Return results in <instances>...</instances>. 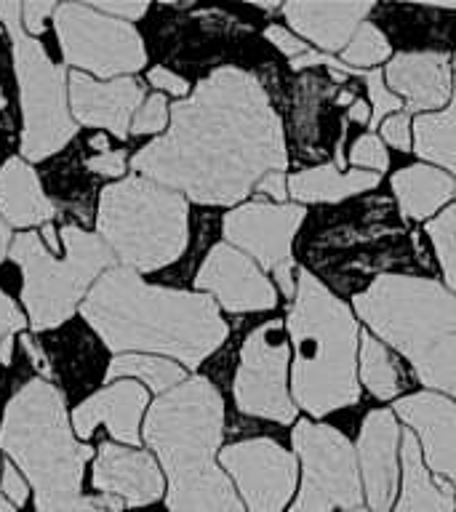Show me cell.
I'll list each match as a JSON object with an SVG mask.
<instances>
[{
    "mask_svg": "<svg viewBox=\"0 0 456 512\" xmlns=\"http://www.w3.org/2000/svg\"><path fill=\"white\" fill-rule=\"evenodd\" d=\"M379 174L374 171H347L342 174L334 163L304 168L288 179V195L299 203H339L344 198L374 190Z\"/></svg>",
    "mask_w": 456,
    "mask_h": 512,
    "instance_id": "obj_25",
    "label": "cell"
},
{
    "mask_svg": "<svg viewBox=\"0 0 456 512\" xmlns=\"http://www.w3.org/2000/svg\"><path fill=\"white\" fill-rule=\"evenodd\" d=\"M350 160L352 166L366 168V171H374V174L387 171V166H390V158H387V150H384L382 139L374 134H363L355 139V144H352L350 150Z\"/></svg>",
    "mask_w": 456,
    "mask_h": 512,
    "instance_id": "obj_33",
    "label": "cell"
},
{
    "mask_svg": "<svg viewBox=\"0 0 456 512\" xmlns=\"http://www.w3.org/2000/svg\"><path fill=\"white\" fill-rule=\"evenodd\" d=\"M88 147L99 152V155H104V152H110V139H107V134H96V136H91Z\"/></svg>",
    "mask_w": 456,
    "mask_h": 512,
    "instance_id": "obj_48",
    "label": "cell"
},
{
    "mask_svg": "<svg viewBox=\"0 0 456 512\" xmlns=\"http://www.w3.org/2000/svg\"><path fill=\"white\" fill-rule=\"evenodd\" d=\"M86 168L102 176H123L126 174V152L110 150L104 155H94V158L86 160Z\"/></svg>",
    "mask_w": 456,
    "mask_h": 512,
    "instance_id": "obj_37",
    "label": "cell"
},
{
    "mask_svg": "<svg viewBox=\"0 0 456 512\" xmlns=\"http://www.w3.org/2000/svg\"><path fill=\"white\" fill-rule=\"evenodd\" d=\"M267 40L270 43H275V48L278 51H283L286 56H291V59H299V56H304L310 48H307V43H302L299 38H294L291 32L286 30V27H278V24H272V27H267Z\"/></svg>",
    "mask_w": 456,
    "mask_h": 512,
    "instance_id": "obj_38",
    "label": "cell"
},
{
    "mask_svg": "<svg viewBox=\"0 0 456 512\" xmlns=\"http://www.w3.org/2000/svg\"><path fill=\"white\" fill-rule=\"evenodd\" d=\"M0 470H3V464H0Z\"/></svg>",
    "mask_w": 456,
    "mask_h": 512,
    "instance_id": "obj_54",
    "label": "cell"
},
{
    "mask_svg": "<svg viewBox=\"0 0 456 512\" xmlns=\"http://www.w3.org/2000/svg\"><path fill=\"white\" fill-rule=\"evenodd\" d=\"M360 379L366 384V390L379 400L398 398V392L406 387L398 363L371 334L360 336Z\"/></svg>",
    "mask_w": 456,
    "mask_h": 512,
    "instance_id": "obj_29",
    "label": "cell"
},
{
    "mask_svg": "<svg viewBox=\"0 0 456 512\" xmlns=\"http://www.w3.org/2000/svg\"><path fill=\"white\" fill-rule=\"evenodd\" d=\"M0 512H16V507L11 502H8L6 496L0 494Z\"/></svg>",
    "mask_w": 456,
    "mask_h": 512,
    "instance_id": "obj_50",
    "label": "cell"
},
{
    "mask_svg": "<svg viewBox=\"0 0 456 512\" xmlns=\"http://www.w3.org/2000/svg\"><path fill=\"white\" fill-rule=\"evenodd\" d=\"M400 427L392 411H371L363 419L358 438L360 478L371 512H387L398 491Z\"/></svg>",
    "mask_w": 456,
    "mask_h": 512,
    "instance_id": "obj_17",
    "label": "cell"
},
{
    "mask_svg": "<svg viewBox=\"0 0 456 512\" xmlns=\"http://www.w3.org/2000/svg\"><path fill=\"white\" fill-rule=\"evenodd\" d=\"M115 379H139L152 392L163 395V392L174 390L184 382V368L179 363H171L168 358H158V355L128 352V355H118L110 363L107 382H115Z\"/></svg>",
    "mask_w": 456,
    "mask_h": 512,
    "instance_id": "obj_28",
    "label": "cell"
},
{
    "mask_svg": "<svg viewBox=\"0 0 456 512\" xmlns=\"http://www.w3.org/2000/svg\"><path fill=\"white\" fill-rule=\"evenodd\" d=\"M54 27L64 62L99 78H128L147 64L142 35L134 24L102 14L91 3L56 6Z\"/></svg>",
    "mask_w": 456,
    "mask_h": 512,
    "instance_id": "obj_10",
    "label": "cell"
},
{
    "mask_svg": "<svg viewBox=\"0 0 456 512\" xmlns=\"http://www.w3.org/2000/svg\"><path fill=\"white\" fill-rule=\"evenodd\" d=\"M43 240L48 243V251H51V254L59 251V235H56V230L51 224H43Z\"/></svg>",
    "mask_w": 456,
    "mask_h": 512,
    "instance_id": "obj_47",
    "label": "cell"
},
{
    "mask_svg": "<svg viewBox=\"0 0 456 512\" xmlns=\"http://www.w3.org/2000/svg\"><path fill=\"white\" fill-rule=\"evenodd\" d=\"M382 136L384 142L392 144L395 150L408 152L411 150V120L406 112H395L382 123Z\"/></svg>",
    "mask_w": 456,
    "mask_h": 512,
    "instance_id": "obj_35",
    "label": "cell"
},
{
    "mask_svg": "<svg viewBox=\"0 0 456 512\" xmlns=\"http://www.w3.org/2000/svg\"><path fill=\"white\" fill-rule=\"evenodd\" d=\"M22 3H0V19L11 35L14 72L22 99V155L32 163L46 160L70 142L78 126L67 107L70 83L64 64L51 56L38 38L27 35L19 22Z\"/></svg>",
    "mask_w": 456,
    "mask_h": 512,
    "instance_id": "obj_9",
    "label": "cell"
},
{
    "mask_svg": "<svg viewBox=\"0 0 456 512\" xmlns=\"http://www.w3.org/2000/svg\"><path fill=\"white\" fill-rule=\"evenodd\" d=\"M395 411L422 440L430 470L446 475L456 491V403L440 392H416L395 403Z\"/></svg>",
    "mask_w": 456,
    "mask_h": 512,
    "instance_id": "obj_18",
    "label": "cell"
},
{
    "mask_svg": "<svg viewBox=\"0 0 456 512\" xmlns=\"http://www.w3.org/2000/svg\"><path fill=\"white\" fill-rule=\"evenodd\" d=\"M168 123V102L163 94L147 96L131 123V134H158Z\"/></svg>",
    "mask_w": 456,
    "mask_h": 512,
    "instance_id": "obj_34",
    "label": "cell"
},
{
    "mask_svg": "<svg viewBox=\"0 0 456 512\" xmlns=\"http://www.w3.org/2000/svg\"><path fill=\"white\" fill-rule=\"evenodd\" d=\"M219 462L246 499L248 512H283L296 488V456L272 438H251L219 451Z\"/></svg>",
    "mask_w": 456,
    "mask_h": 512,
    "instance_id": "obj_14",
    "label": "cell"
},
{
    "mask_svg": "<svg viewBox=\"0 0 456 512\" xmlns=\"http://www.w3.org/2000/svg\"><path fill=\"white\" fill-rule=\"evenodd\" d=\"M3 496H6L14 507H22V504L27 502V483H24V478L19 475L14 462L3 464Z\"/></svg>",
    "mask_w": 456,
    "mask_h": 512,
    "instance_id": "obj_39",
    "label": "cell"
},
{
    "mask_svg": "<svg viewBox=\"0 0 456 512\" xmlns=\"http://www.w3.org/2000/svg\"><path fill=\"white\" fill-rule=\"evenodd\" d=\"M91 6L102 14L123 19V22H134V19L147 14V3H91Z\"/></svg>",
    "mask_w": 456,
    "mask_h": 512,
    "instance_id": "obj_42",
    "label": "cell"
},
{
    "mask_svg": "<svg viewBox=\"0 0 456 512\" xmlns=\"http://www.w3.org/2000/svg\"><path fill=\"white\" fill-rule=\"evenodd\" d=\"M400 472L403 488L395 512H454V486L430 478V470L424 467L422 446L411 430L403 432L400 440Z\"/></svg>",
    "mask_w": 456,
    "mask_h": 512,
    "instance_id": "obj_24",
    "label": "cell"
},
{
    "mask_svg": "<svg viewBox=\"0 0 456 512\" xmlns=\"http://www.w3.org/2000/svg\"><path fill=\"white\" fill-rule=\"evenodd\" d=\"M147 406H150V398L142 384L123 379V382H115L107 390H99L96 395L83 400L72 411V432L80 440H88L99 424H107L112 438L126 446H139V440H142L139 422H142Z\"/></svg>",
    "mask_w": 456,
    "mask_h": 512,
    "instance_id": "obj_20",
    "label": "cell"
},
{
    "mask_svg": "<svg viewBox=\"0 0 456 512\" xmlns=\"http://www.w3.org/2000/svg\"><path fill=\"white\" fill-rule=\"evenodd\" d=\"M224 400L206 376L184 379L147 411L144 440L168 475V512H246L216 464Z\"/></svg>",
    "mask_w": 456,
    "mask_h": 512,
    "instance_id": "obj_3",
    "label": "cell"
},
{
    "mask_svg": "<svg viewBox=\"0 0 456 512\" xmlns=\"http://www.w3.org/2000/svg\"><path fill=\"white\" fill-rule=\"evenodd\" d=\"M374 11L368 0L350 3H286L283 14L299 35L312 40L323 51H342L358 32L366 14Z\"/></svg>",
    "mask_w": 456,
    "mask_h": 512,
    "instance_id": "obj_22",
    "label": "cell"
},
{
    "mask_svg": "<svg viewBox=\"0 0 456 512\" xmlns=\"http://www.w3.org/2000/svg\"><path fill=\"white\" fill-rule=\"evenodd\" d=\"M294 448L302 459V491L288 512L352 510L363 502L355 448L342 432L328 424L299 422L294 427Z\"/></svg>",
    "mask_w": 456,
    "mask_h": 512,
    "instance_id": "obj_11",
    "label": "cell"
},
{
    "mask_svg": "<svg viewBox=\"0 0 456 512\" xmlns=\"http://www.w3.org/2000/svg\"><path fill=\"white\" fill-rule=\"evenodd\" d=\"M8 240H11V232H8V224L3 222V216H0V262H3L8 254Z\"/></svg>",
    "mask_w": 456,
    "mask_h": 512,
    "instance_id": "obj_49",
    "label": "cell"
},
{
    "mask_svg": "<svg viewBox=\"0 0 456 512\" xmlns=\"http://www.w3.org/2000/svg\"><path fill=\"white\" fill-rule=\"evenodd\" d=\"M99 238L120 267L155 272L174 264L190 240V211L179 192L144 176L107 184L99 195Z\"/></svg>",
    "mask_w": 456,
    "mask_h": 512,
    "instance_id": "obj_7",
    "label": "cell"
},
{
    "mask_svg": "<svg viewBox=\"0 0 456 512\" xmlns=\"http://www.w3.org/2000/svg\"><path fill=\"white\" fill-rule=\"evenodd\" d=\"M80 312L118 355L160 352L195 368L227 339V323L211 296L150 286L128 267L104 272Z\"/></svg>",
    "mask_w": 456,
    "mask_h": 512,
    "instance_id": "obj_2",
    "label": "cell"
},
{
    "mask_svg": "<svg viewBox=\"0 0 456 512\" xmlns=\"http://www.w3.org/2000/svg\"><path fill=\"white\" fill-rule=\"evenodd\" d=\"M288 342L283 320H270L254 328L240 350V366L235 374V403L243 414L270 419L278 424H291L296 419V406L286 387Z\"/></svg>",
    "mask_w": 456,
    "mask_h": 512,
    "instance_id": "obj_12",
    "label": "cell"
},
{
    "mask_svg": "<svg viewBox=\"0 0 456 512\" xmlns=\"http://www.w3.org/2000/svg\"><path fill=\"white\" fill-rule=\"evenodd\" d=\"M22 344H24V350H27V355L32 358V366L40 368L43 374H51V366H48V358H46V352L38 350L35 347V342H32V336H22Z\"/></svg>",
    "mask_w": 456,
    "mask_h": 512,
    "instance_id": "obj_44",
    "label": "cell"
},
{
    "mask_svg": "<svg viewBox=\"0 0 456 512\" xmlns=\"http://www.w3.org/2000/svg\"><path fill=\"white\" fill-rule=\"evenodd\" d=\"M144 104V83L134 78H118L110 83L91 80L86 72L70 75L72 118L83 126L107 128L118 139L131 134V123Z\"/></svg>",
    "mask_w": 456,
    "mask_h": 512,
    "instance_id": "obj_16",
    "label": "cell"
},
{
    "mask_svg": "<svg viewBox=\"0 0 456 512\" xmlns=\"http://www.w3.org/2000/svg\"><path fill=\"white\" fill-rule=\"evenodd\" d=\"M147 80H150V86L160 88V91H168V94L174 96H184L190 91V83L184 78H179V75H174L171 70H166V67H152Z\"/></svg>",
    "mask_w": 456,
    "mask_h": 512,
    "instance_id": "obj_41",
    "label": "cell"
},
{
    "mask_svg": "<svg viewBox=\"0 0 456 512\" xmlns=\"http://www.w3.org/2000/svg\"><path fill=\"white\" fill-rule=\"evenodd\" d=\"M256 190L259 192H264V195H270V198H275V200H280V203H283V200H286V176L280 174V171H272V174H267L262 179V182L256 184Z\"/></svg>",
    "mask_w": 456,
    "mask_h": 512,
    "instance_id": "obj_43",
    "label": "cell"
},
{
    "mask_svg": "<svg viewBox=\"0 0 456 512\" xmlns=\"http://www.w3.org/2000/svg\"><path fill=\"white\" fill-rule=\"evenodd\" d=\"M363 78H366L368 96H371V123H368V126L376 128L379 123H384V120L390 118V115H395L403 104H400L398 96L387 88L384 75L379 70L363 72Z\"/></svg>",
    "mask_w": 456,
    "mask_h": 512,
    "instance_id": "obj_32",
    "label": "cell"
},
{
    "mask_svg": "<svg viewBox=\"0 0 456 512\" xmlns=\"http://www.w3.org/2000/svg\"><path fill=\"white\" fill-rule=\"evenodd\" d=\"M0 216L14 227L48 224L56 216V206L27 160L8 158L0 168Z\"/></svg>",
    "mask_w": 456,
    "mask_h": 512,
    "instance_id": "obj_23",
    "label": "cell"
},
{
    "mask_svg": "<svg viewBox=\"0 0 456 512\" xmlns=\"http://www.w3.org/2000/svg\"><path fill=\"white\" fill-rule=\"evenodd\" d=\"M294 342V398L312 416H326L360 400L358 323L350 307L312 272H299L288 312Z\"/></svg>",
    "mask_w": 456,
    "mask_h": 512,
    "instance_id": "obj_6",
    "label": "cell"
},
{
    "mask_svg": "<svg viewBox=\"0 0 456 512\" xmlns=\"http://www.w3.org/2000/svg\"><path fill=\"white\" fill-rule=\"evenodd\" d=\"M387 56H390V40L384 38L376 24L363 22L358 32L352 35L350 46L344 48L342 59L347 64H355V67H371L374 70L376 64L384 62Z\"/></svg>",
    "mask_w": 456,
    "mask_h": 512,
    "instance_id": "obj_31",
    "label": "cell"
},
{
    "mask_svg": "<svg viewBox=\"0 0 456 512\" xmlns=\"http://www.w3.org/2000/svg\"><path fill=\"white\" fill-rule=\"evenodd\" d=\"M390 91L406 96L408 112H438L451 96V59L435 51H408L392 56L384 70Z\"/></svg>",
    "mask_w": 456,
    "mask_h": 512,
    "instance_id": "obj_21",
    "label": "cell"
},
{
    "mask_svg": "<svg viewBox=\"0 0 456 512\" xmlns=\"http://www.w3.org/2000/svg\"><path fill=\"white\" fill-rule=\"evenodd\" d=\"M342 512H368V510H363V507H352V510H342Z\"/></svg>",
    "mask_w": 456,
    "mask_h": 512,
    "instance_id": "obj_53",
    "label": "cell"
},
{
    "mask_svg": "<svg viewBox=\"0 0 456 512\" xmlns=\"http://www.w3.org/2000/svg\"><path fill=\"white\" fill-rule=\"evenodd\" d=\"M195 288L214 296L230 312H262L278 304V294L264 272L230 243H219L208 251L195 275Z\"/></svg>",
    "mask_w": 456,
    "mask_h": 512,
    "instance_id": "obj_15",
    "label": "cell"
},
{
    "mask_svg": "<svg viewBox=\"0 0 456 512\" xmlns=\"http://www.w3.org/2000/svg\"><path fill=\"white\" fill-rule=\"evenodd\" d=\"M427 235L438 251L443 278H446L451 294H456V206L446 208L432 222H427Z\"/></svg>",
    "mask_w": 456,
    "mask_h": 512,
    "instance_id": "obj_30",
    "label": "cell"
},
{
    "mask_svg": "<svg viewBox=\"0 0 456 512\" xmlns=\"http://www.w3.org/2000/svg\"><path fill=\"white\" fill-rule=\"evenodd\" d=\"M0 32H3V30H0Z\"/></svg>",
    "mask_w": 456,
    "mask_h": 512,
    "instance_id": "obj_56",
    "label": "cell"
},
{
    "mask_svg": "<svg viewBox=\"0 0 456 512\" xmlns=\"http://www.w3.org/2000/svg\"><path fill=\"white\" fill-rule=\"evenodd\" d=\"M456 67V59H454ZM414 152L456 176V91L451 107L414 120Z\"/></svg>",
    "mask_w": 456,
    "mask_h": 512,
    "instance_id": "obj_27",
    "label": "cell"
},
{
    "mask_svg": "<svg viewBox=\"0 0 456 512\" xmlns=\"http://www.w3.org/2000/svg\"><path fill=\"white\" fill-rule=\"evenodd\" d=\"M62 240L67 248L64 259H56L40 243L38 232L16 235L8 251V256L22 267V302L30 315L32 331L38 334L70 320L96 280L115 262L107 243L80 227H64Z\"/></svg>",
    "mask_w": 456,
    "mask_h": 512,
    "instance_id": "obj_8",
    "label": "cell"
},
{
    "mask_svg": "<svg viewBox=\"0 0 456 512\" xmlns=\"http://www.w3.org/2000/svg\"><path fill=\"white\" fill-rule=\"evenodd\" d=\"M0 448L30 480L38 512H123L115 496H83V470L94 448L75 440L64 395L48 379H30L8 400Z\"/></svg>",
    "mask_w": 456,
    "mask_h": 512,
    "instance_id": "obj_4",
    "label": "cell"
},
{
    "mask_svg": "<svg viewBox=\"0 0 456 512\" xmlns=\"http://www.w3.org/2000/svg\"><path fill=\"white\" fill-rule=\"evenodd\" d=\"M454 198H456V195H454Z\"/></svg>",
    "mask_w": 456,
    "mask_h": 512,
    "instance_id": "obj_55",
    "label": "cell"
},
{
    "mask_svg": "<svg viewBox=\"0 0 456 512\" xmlns=\"http://www.w3.org/2000/svg\"><path fill=\"white\" fill-rule=\"evenodd\" d=\"M56 11L51 0H30L22 3V16H24V30L27 35H43L46 30V19Z\"/></svg>",
    "mask_w": 456,
    "mask_h": 512,
    "instance_id": "obj_36",
    "label": "cell"
},
{
    "mask_svg": "<svg viewBox=\"0 0 456 512\" xmlns=\"http://www.w3.org/2000/svg\"><path fill=\"white\" fill-rule=\"evenodd\" d=\"M347 118L355 120V123H371V104L363 102V99H355L347 112Z\"/></svg>",
    "mask_w": 456,
    "mask_h": 512,
    "instance_id": "obj_45",
    "label": "cell"
},
{
    "mask_svg": "<svg viewBox=\"0 0 456 512\" xmlns=\"http://www.w3.org/2000/svg\"><path fill=\"white\" fill-rule=\"evenodd\" d=\"M392 190L408 219H427L456 195L454 179L435 166H406L392 176Z\"/></svg>",
    "mask_w": 456,
    "mask_h": 512,
    "instance_id": "obj_26",
    "label": "cell"
},
{
    "mask_svg": "<svg viewBox=\"0 0 456 512\" xmlns=\"http://www.w3.org/2000/svg\"><path fill=\"white\" fill-rule=\"evenodd\" d=\"M302 206L291 203H246L224 219V238L264 270L275 272L280 291L294 299V259L291 246L299 224L304 222Z\"/></svg>",
    "mask_w": 456,
    "mask_h": 512,
    "instance_id": "obj_13",
    "label": "cell"
},
{
    "mask_svg": "<svg viewBox=\"0 0 456 512\" xmlns=\"http://www.w3.org/2000/svg\"><path fill=\"white\" fill-rule=\"evenodd\" d=\"M352 304L414 366L419 382L456 400V294L430 278L387 272Z\"/></svg>",
    "mask_w": 456,
    "mask_h": 512,
    "instance_id": "obj_5",
    "label": "cell"
},
{
    "mask_svg": "<svg viewBox=\"0 0 456 512\" xmlns=\"http://www.w3.org/2000/svg\"><path fill=\"white\" fill-rule=\"evenodd\" d=\"M6 107V96H3V91H0V110Z\"/></svg>",
    "mask_w": 456,
    "mask_h": 512,
    "instance_id": "obj_52",
    "label": "cell"
},
{
    "mask_svg": "<svg viewBox=\"0 0 456 512\" xmlns=\"http://www.w3.org/2000/svg\"><path fill=\"white\" fill-rule=\"evenodd\" d=\"M11 355H14V334L0 342V366H11Z\"/></svg>",
    "mask_w": 456,
    "mask_h": 512,
    "instance_id": "obj_46",
    "label": "cell"
},
{
    "mask_svg": "<svg viewBox=\"0 0 456 512\" xmlns=\"http://www.w3.org/2000/svg\"><path fill=\"white\" fill-rule=\"evenodd\" d=\"M22 328H24V315L19 312L14 299L0 291V342H3L6 336L22 331Z\"/></svg>",
    "mask_w": 456,
    "mask_h": 512,
    "instance_id": "obj_40",
    "label": "cell"
},
{
    "mask_svg": "<svg viewBox=\"0 0 456 512\" xmlns=\"http://www.w3.org/2000/svg\"><path fill=\"white\" fill-rule=\"evenodd\" d=\"M288 166L283 123L270 94L238 67H219L171 107V128L136 152L144 179L203 206H235Z\"/></svg>",
    "mask_w": 456,
    "mask_h": 512,
    "instance_id": "obj_1",
    "label": "cell"
},
{
    "mask_svg": "<svg viewBox=\"0 0 456 512\" xmlns=\"http://www.w3.org/2000/svg\"><path fill=\"white\" fill-rule=\"evenodd\" d=\"M355 102V96H352V91H344L342 96H339V104H350Z\"/></svg>",
    "mask_w": 456,
    "mask_h": 512,
    "instance_id": "obj_51",
    "label": "cell"
},
{
    "mask_svg": "<svg viewBox=\"0 0 456 512\" xmlns=\"http://www.w3.org/2000/svg\"><path fill=\"white\" fill-rule=\"evenodd\" d=\"M94 486L128 507H144L163 496V475L147 451L102 443L94 462Z\"/></svg>",
    "mask_w": 456,
    "mask_h": 512,
    "instance_id": "obj_19",
    "label": "cell"
}]
</instances>
